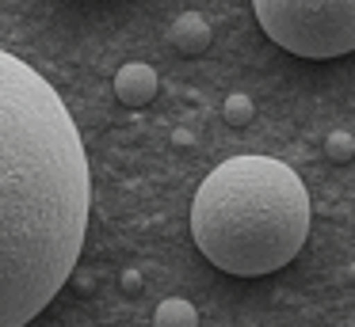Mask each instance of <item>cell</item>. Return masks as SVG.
I'll return each instance as SVG.
<instances>
[{"label":"cell","mask_w":355,"mask_h":327,"mask_svg":"<svg viewBox=\"0 0 355 327\" xmlns=\"http://www.w3.org/2000/svg\"><path fill=\"white\" fill-rule=\"evenodd\" d=\"M92 175L54 84L0 50V327H27L85 247Z\"/></svg>","instance_id":"obj_1"},{"label":"cell","mask_w":355,"mask_h":327,"mask_svg":"<svg viewBox=\"0 0 355 327\" xmlns=\"http://www.w3.org/2000/svg\"><path fill=\"white\" fill-rule=\"evenodd\" d=\"M191 236L222 274L263 278L283 270L309 236L306 183L275 156L222 160L195 190Z\"/></svg>","instance_id":"obj_2"},{"label":"cell","mask_w":355,"mask_h":327,"mask_svg":"<svg viewBox=\"0 0 355 327\" xmlns=\"http://www.w3.org/2000/svg\"><path fill=\"white\" fill-rule=\"evenodd\" d=\"M263 35L306 61L355 50V0H252Z\"/></svg>","instance_id":"obj_3"},{"label":"cell","mask_w":355,"mask_h":327,"mask_svg":"<svg viewBox=\"0 0 355 327\" xmlns=\"http://www.w3.org/2000/svg\"><path fill=\"white\" fill-rule=\"evenodd\" d=\"M115 95L123 99L126 106H146L149 99L157 95V73L146 65V61H130L115 73Z\"/></svg>","instance_id":"obj_4"},{"label":"cell","mask_w":355,"mask_h":327,"mask_svg":"<svg viewBox=\"0 0 355 327\" xmlns=\"http://www.w3.org/2000/svg\"><path fill=\"white\" fill-rule=\"evenodd\" d=\"M210 38H214V30H210V23L202 19L199 12H184L176 23H172V30H168V42L176 46L184 57H199V53H207Z\"/></svg>","instance_id":"obj_5"},{"label":"cell","mask_w":355,"mask_h":327,"mask_svg":"<svg viewBox=\"0 0 355 327\" xmlns=\"http://www.w3.org/2000/svg\"><path fill=\"white\" fill-rule=\"evenodd\" d=\"M153 327H199V312H195V304L184 301V297H168V301L157 304Z\"/></svg>","instance_id":"obj_6"},{"label":"cell","mask_w":355,"mask_h":327,"mask_svg":"<svg viewBox=\"0 0 355 327\" xmlns=\"http://www.w3.org/2000/svg\"><path fill=\"white\" fill-rule=\"evenodd\" d=\"M222 114H225V122H230L233 129H241V126H248V122H252L256 106H252V99H248L245 91H233V95L222 103Z\"/></svg>","instance_id":"obj_7"},{"label":"cell","mask_w":355,"mask_h":327,"mask_svg":"<svg viewBox=\"0 0 355 327\" xmlns=\"http://www.w3.org/2000/svg\"><path fill=\"white\" fill-rule=\"evenodd\" d=\"M324 156H329L332 164H347V160H355V137L347 133V129H332V133L324 137Z\"/></svg>","instance_id":"obj_8"},{"label":"cell","mask_w":355,"mask_h":327,"mask_svg":"<svg viewBox=\"0 0 355 327\" xmlns=\"http://www.w3.org/2000/svg\"><path fill=\"white\" fill-rule=\"evenodd\" d=\"M119 289H123L126 297H138L141 289H146V278H141V270H123V278H119Z\"/></svg>","instance_id":"obj_9"},{"label":"cell","mask_w":355,"mask_h":327,"mask_svg":"<svg viewBox=\"0 0 355 327\" xmlns=\"http://www.w3.org/2000/svg\"><path fill=\"white\" fill-rule=\"evenodd\" d=\"M172 141H176V144H191V133H187V129H176V133H172Z\"/></svg>","instance_id":"obj_10"}]
</instances>
